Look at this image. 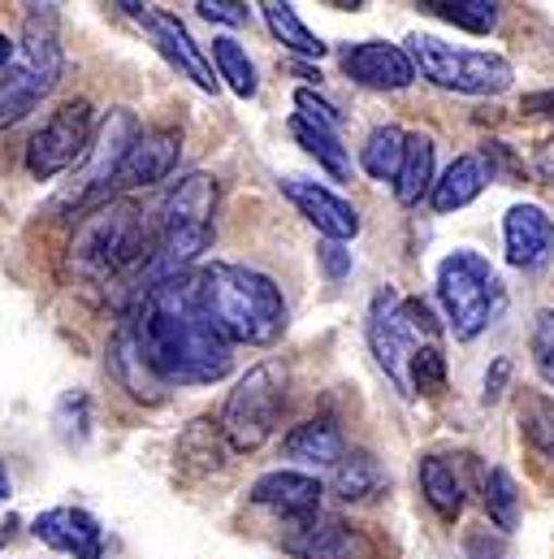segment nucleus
<instances>
[{
    "label": "nucleus",
    "mask_w": 554,
    "mask_h": 559,
    "mask_svg": "<svg viewBox=\"0 0 554 559\" xmlns=\"http://www.w3.org/2000/svg\"><path fill=\"white\" fill-rule=\"evenodd\" d=\"M122 330L135 338L143 365L160 386H208L221 382L234 365L230 343L204 321L195 304L191 274L143 295Z\"/></svg>",
    "instance_id": "1"
},
{
    "label": "nucleus",
    "mask_w": 554,
    "mask_h": 559,
    "mask_svg": "<svg viewBox=\"0 0 554 559\" xmlns=\"http://www.w3.org/2000/svg\"><path fill=\"white\" fill-rule=\"evenodd\" d=\"M195 304L204 321L234 347H269L286 330V304L274 278L248 270V265H200L195 274Z\"/></svg>",
    "instance_id": "2"
},
{
    "label": "nucleus",
    "mask_w": 554,
    "mask_h": 559,
    "mask_svg": "<svg viewBox=\"0 0 554 559\" xmlns=\"http://www.w3.org/2000/svg\"><path fill=\"white\" fill-rule=\"evenodd\" d=\"M147 252H152V226L143 222V209L131 195H118L79 222L65 248V270L87 286H105L138 270Z\"/></svg>",
    "instance_id": "3"
},
{
    "label": "nucleus",
    "mask_w": 554,
    "mask_h": 559,
    "mask_svg": "<svg viewBox=\"0 0 554 559\" xmlns=\"http://www.w3.org/2000/svg\"><path fill=\"white\" fill-rule=\"evenodd\" d=\"M369 347H373L382 373L404 395H412L416 365L429 352H442V334H437V321H433L424 299L399 295L386 286L369 308Z\"/></svg>",
    "instance_id": "4"
},
{
    "label": "nucleus",
    "mask_w": 554,
    "mask_h": 559,
    "mask_svg": "<svg viewBox=\"0 0 554 559\" xmlns=\"http://www.w3.org/2000/svg\"><path fill=\"white\" fill-rule=\"evenodd\" d=\"M61 66H65V52H61V35H57V9L31 4L26 22H22L17 52H13L9 70L0 74V131L17 127L57 87Z\"/></svg>",
    "instance_id": "5"
},
{
    "label": "nucleus",
    "mask_w": 554,
    "mask_h": 559,
    "mask_svg": "<svg viewBox=\"0 0 554 559\" xmlns=\"http://www.w3.org/2000/svg\"><path fill=\"white\" fill-rule=\"evenodd\" d=\"M437 304L446 312V330L459 343H472L498 321V312L507 304V290H503L498 270L481 252L455 248L437 265Z\"/></svg>",
    "instance_id": "6"
},
{
    "label": "nucleus",
    "mask_w": 554,
    "mask_h": 559,
    "mask_svg": "<svg viewBox=\"0 0 554 559\" xmlns=\"http://www.w3.org/2000/svg\"><path fill=\"white\" fill-rule=\"evenodd\" d=\"M416 61V74L429 79L442 92H459V96H503L516 83V70L503 52H485V48H455L437 35H412L408 39Z\"/></svg>",
    "instance_id": "7"
},
{
    "label": "nucleus",
    "mask_w": 554,
    "mask_h": 559,
    "mask_svg": "<svg viewBox=\"0 0 554 559\" xmlns=\"http://www.w3.org/2000/svg\"><path fill=\"white\" fill-rule=\"evenodd\" d=\"M286 382L290 373L281 360H261L234 382V391L226 395L221 420H217L221 438L234 451H256L277 433V420L286 408Z\"/></svg>",
    "instance_id": "8"
},
{
    "label": "nucleus",
    "mask_w": 554,
    "mask_h": 559,
    "mask_svg": "<svg viewBox=\"0 0 554 559\" xmlns=\"http://www.w3.org/2000/svg\"><path fill=\"white\" fill-rule=\"evenodd\" d=\"M92 131H96V114H92L87 100L61 105L26 143V174L48 182V178H57L65 169H79L83 156L92 152V140H96Z\"/></svg>",
    "instance_id": "9"
},
{
    "label": "nucleus",
    "mask_w": 554,
    "mask_h": 559,
    "mask_svg": "<svg viewBox=\"0 0 554 559\" xmlns=\"http://www.w3.org/2000/svg\"><path fill=\"white\" fill-rule=\"evenodd\" d=\"M138 140V122L131 109H113L109 122L100 127V135L92 140V152L83 156L79 174H74V187L61 195V204H83V200H100L113 191V178L131 152V143Z\"/></svg>",
    "instance_id": "10"
},
{
    "label": "nucleus",
    "mask_w": 554,
    "mask_h": 559,
    "mask_svg": "<svg viewBox=\"0 0 554 559\" xmlns=\"http://www.w3.org/2000/svg\"><path fill=\"white\" fill-rule=\"evenodd\" d=\"M281 547L294 559H386L377 538L342 516H312L286 530Z\"/></svg>",
    "instance_id": "11"
},
{
    "label": "nucleus",
    "mask_w": 554,
    "mask_h": 559,
    "mask_svg": "<svg viewBox=\"0 0 554 559\" xmlns=\"http://www.w3.org/2000/svg\"><path fill=\"white\" fill-rule=\"evenodd\" d=\"M281 195L299 209V217H308V226L329 239V243H351L360 235V213L356 204H347L338 191H329L325 182L312 178H281Z\"/></svg>",
    "instance_id": "12"
},
{
    "label": "nucleus",
    "mask_w": 554,
    "mask_h": 559,
    "mask_svg": "<svg viewBox=\"0 0 554 559\" xmlns=\"http://www.w3.org/2000/svg\"><path fill=\"white\" fill-rule=\"evenodd\" d=\"M213 213H217V182L208 174H186L160 195L152 213V239L178 230H213Z\"/></svg>",
    "instance_id": "13"
},
{
    "label": "nucleus",
    "mask_w": 554,
    "mask_h": 559,
    "mask_svg": "<svg viewBox=\"0 0 554 559\" xmlns=\"http://www.w3.org/2000/svg\"><path fill=\"white\" fill-rule=\"evenodd\" d=\"M342 74L369 92H404L416 83V61L408 48L386 39H364L342 52Z\"/></svg>",
    "instance_id": "14"
},
{
    "label": "nucleus",
    "mask_w": 554,
    "mask_h": 559,
    "mask_svg": "<svg viewBox=\"0 0 554 559\" xmlns=\"http://www.w3.org/2000/svg\"><path fill=\"white\" fill-rule=\"evenodd\" d=\"M503 248H507V265L525 274L546 270L554 261V217L533 200L511 204L503 217Z\"/></svg>",
    "instance_id": "15"
},
{
    "label": "nucleus",
    "mask_w": 554,
    "mask_h": 559,
    "mask_svg": "<svg viewBox=\"0 0 554 559\" xmlns=\"http://www.w3.org/2000/svg\"><path fill=\"white\" fill-rule=\"evenodd\" d=\"M143 31L152 35V44H156V52L182 74V79H191L200 92H217L221 87V79L213 74V61L204 57V48L191 39V31L173 17V13H156V9H147L143 13Z\"/></svg>",
    "instance_id": "16"
},
{
    "label": "nucleus",
    "mask_w": 554,
    "mask_h": 559,
    "mask_svg": "<svg viewBox=\"0 0 554 559\" xmlns=\"http://www.w3.org/2000/svg\"><path fill=\"white\" fill-rule=\"evenodd\" d=\"M321 495H325V490H321L316 477H308V473H299V468H274V473L256 477V486H252L248 499H252L256 508L281 516V521L299 525V521L321 516Z\"/></svg>",
    "instance_id": "17"
},
{
    "label": "nucleus",
    "mask_w": 554,
    "mask_h": 559,
    "mask_svg": "<svg viewBox=\"0 0 554 559\" xmlns=\"http://www.w3.org/2000/svg\"><path fill=\"white\" fill-rule=\"evenodd\" d=\"M182 156V135L169 131V127H152V131H138V140L131 143L118 178H113V191H138V187H156L173 174Z\"/></svg>",
    "instance_id": "18"
},
{
    "label": "nucleus",
    "mask_w": 554,
    "mask_h": 559,
    "mask_svg": "<svg viewBox=\"0 0 554 559\" xmlns=\"http://www.w3.org/2000/svg\"><path fill=\"white\" fill-rule=\"evenodd\" d=\"M31 534L39 543H48L52 551H61V556H74V559L105 556V530L83 508H48V512H39L35 525H31Z\"/></svg>",
    "instance_id": "19"
},
{
    "label": "nucleus",
    "mask_w": 554,
    "mask_h": 559,
    "mask_svg": "<svg viewBox=\"0 0 554 559\" xmlns=\"http://www.w3.org/2000/svg\"><path fill=\"white\" fill-rule=\"evenodd\" d=\"M286 455H290V460H299V464L334 468V464L347 455V442H342L338 420L312 417V420H303V425H294V429L286 433Z\"/></svg>",
    "instance_id": "20"
},
{
    "label": "nucleus",
    "mask_w": 554,
    "mask_h": 559,
    "mask_svg": "<svg viewBox=\"0 0 554 559\" xmlns=\"http://www.w3.org/2000/svg\"><path fill=\"white\" fill-rule=\"evenodd\" d=\"M481 191H485V165H481L477 152H463V156H455V160L446 165V174L437 178L429 204H433V213H459V209H468Z\"/></svg>",
    "instance_id": "21"
},
{
    "label": "nucleus",
    "mask_w": 554,
    "mask_h": 559,
    "mask_svg": "<svg viewBox=\"0 0 554 559\" xmlns=\"http://www.w3.org/2000/svg\"><path fill=\"white\" fill-rule=\"evenodd\" d=\"M329 490L347 503H364L377 499L386 490V468L373 451H347L334 468H329Z\"/></svg>",
    "instance_id": "22"
},
{
    "label": "nucleus",
    "mask_w": 554,
    "mask_h": 559,
    "mask_svg": "<svg viewBox=\"0 0 554 559\" xmlns=\"http://www.w3.org/2000/svg\"><path fill=\"white\" fill-rule=\"evenodd\" d=\"M420 495H424V503H429L442 521H459V512H463V503H468L463 477H459L455 464L442 460V455H424V460H420Z\"/></svg>",
    "instance_id": "23"
},
{
    "label": "nucleus",
    "mask_w": 554,
    "mask_h": 559,
    "mask_svg": "<svg viewBox=\"0 0 554 559\" xmlns=\"http://www.w3.org/2000/svg\"><path fill=\"white\" fill-rule=\"evenodd\" d=\"M433 160H437V147L429 135H408V160H404V169H399V178H395V200L404 204V209H416L424 195H433V187H437V178H433Z\"/></svg>",
    "instance_id": "24"
},
{
    "label": "nucleus",
    "mask_w": 554,
    "mask_h": 559,
    "mask_svg": "<svg viewBox=\"0 0 554 559\" xmlns=\"http://www.w3.org/2000/svg\"><path fill=\"white\" fill-rule=\"evenodd\" d=\"M481 503H485V512H490L498 534L520 530V486H516V477L503 464L481 473Z\"/></svg>",
    "instance_id": "25"
},
{
    "label": "nucleus",
    "mask_w": 554,
    "mask_h": 559,
    "mask_svg": "<svg viewBox=\"0 0 554 559\" xmlns=\"http://www.w3.org/2000/svg\"><path fill=\"white\" fill-rule=\"evenodd\" d=\"M404 160H408V135L399 127H377L364 140V147H360V165L377 182H395L399 169H404Z\"/></svg>",
    "instance_id": "26"
},
{
    "label": "nucleus",
    "mask_w": 554,
    "mask_h": 559,
    "mask_svg": "<svg viewBox=\"0 0 554 559\" xmlns=\"http://www.w3.org/2000/svg\"><path fill=\"white\" fill-rule=\"evenodd\" d=\"M290 135L299 140V147H303L308 156H316V165H325L334 178H347V174H351V156H347L338 131H325V127H316V122H308V118L294 114V118H290Z\"/></svg>",
    "instance_id": "27"
},
{
    "label": "nucleus",
    "mask_w": 554,
    "mask_h": 559,
    "mask_svg": "<svg viewBox=\"0 0 554 559\" xmlns=\"http://www.w3.org/2000/svg\"><path fill=\"white\" fill-rule=\"evenodd\" d=\"M213 66H217V79H221L234 96L252 100V96L261 92L256 66H252V57H248V48H243L239 39H213Z\"/></svg>",
    "instance_id": "28"
},
{
    "label": "nucleus",
    "mask_w": 554,
    "mask_h": 559,
    "mask_svg": "<svg viewBox=\"0 0 554 559\" xmlns=\"http://www.w3.org/2000/svg\"><path fill=\"white\" fill-rule=\"evenodd\" d=\"M420 9L459 26V31H472V35H490L498 26V4L494 0H424Z\"/></svg>",
    "instance_id": "29"
},
{
    "label": "nucleus",
    "mask_w": 554,
    "mask_h": 559,
    "mask_svg": "<svg viewBox=\"0 0 554 559\" xmlns=\"http://www.w3.org/2000/svg\"><path fill=\"white\" fill-rule=\"evenodd\" d=\"M261 13H265V22H269V31H274V39H281L290 52H299V57H321L325 52V44L303 26V17L294 13V4H281V0H265L261 4Z\"/></svg>",
    "instance_id": "30"
},
{
    "label": "nucleus",
    "mask_w": 554,
    "mask_h": 559,
    "mask_svg": "<svg viewBox=\"0 0 554 559\" xmlns=\"http://www.w3.org/2000/svg\"><path fill=\"white\" fill-rule=\"evenodd\" d=\"M520 429L529 433V442H533L542 455L554 460V404L551 400H529L525 413H520Z\"/></svg>",
    "instance_id": "31"
},
{
    "label": "nucleus",
    "mask_w": 554,
    "mask_h": 559,
    "mask_svg": "<svg viewBox=\"0 0 554 559\" xmlns=\"http://www.w3.org/2000/svg\"><path fill=\"white\" fill-rule=\"evenodd\" d=\"M529 352H533V365H538V373L546 378L554 386V312H538V321H533V334H529Z\"/></svg>",
    "instance_id": "32"
},
{
    "label": "nucleus",
    "mask_w": 554,
    "mask_h": 559,
    "mask_svg": "<svg viewBox=\"0 0 554 559\" xmlns=\"http://www.w3.org/2000/svg\"><path fill=\"white\" fill-rule=\"evenodd\" d=\"M294 114L308 118V122H316V127H325V131H342L338 109H334L321 92H312V87H299V92H294Z\"/></svg>",
    "instance_id": "33"
},
{
    "label": "nucleus",
    "mask_w": 554,
    "mask_h": 559,
    "mask_svg": "<svg viewBox=\"0 0 554 559\" xmlns=\"http://www.w3.org/2000/svg\"><path fill=\"white\" fill-rule=\"evenodd\" d=\"M195 9H200V17L221 22V26H243V22L252 17V9H248L243 0H200Z\"/></svg>",
    "instance_id": "34"
},
{
    "label": "nucleus",
    "mask_w": 554,
    "mask_h": 559,
    "mask_svg": "<svg viewBox=\"0 0 554 559\" xmlns=\"http://www.w3.org/2000/svg\"><path fill=\"white\" fill-rule=\"evenodd\" d=\"M321 265H325V274L329 278H347L351 274V252H347V243H321Z\"/></svg>",
    "instance_id": "35"
},
{
    "label": "nucleus",
    "mask_w": 554,
    "mask_h": 559,
    "mask_svg": "<svg viewBox=\"0 0 554 559\" xmlns=\"http://www.w3.org/2000/svg\"><path fill=\"white\" fill-rule=\"evenodd\" d=\"M520 114H529V118H554V87L529 92V96L520 100Z\"/></svg>",
    "instance_id": "36"
},
{
    "label": "nucleus",
    "mask_w": 554,
    "mask_h": 559,
    "mask_svg": "<svg viewBox=\"0 0 554 559\" xmlns=\"http://www.w3.org/2000/svg\"><path fill=\"white\" fill-rule=\"evenodd\" d=\"M507 378H511V360L503 356V360H494V373H485V404H494V400L503 395Z\"/></svg>",
    "instance_id": "37"
},
{
    "label": "nucleus",
    "mask_w": 554,
    "mask_h": 559,
    "mask_svg": "<svg viewBox=\"0 0 554 559\" xmlns=\"http://www.w3.org/2000/svg\"><path fill=\"white\" fill-rule=\"evenodd\" d=\"M468 559H503V547L490 534H472L468 538Z\"/></svg>",
    "instance_id": "38"
},
{
    "label": "nucleus",
    "mask_w": 554,
    "mask_h": 559,
    "mask_svg": "<svg viewBox=\"0 0 554 559\" xmlns=\"http://www.w3.org/2000/svg\"><path fill=\"white\" fill-rule=\"evenodd\" d=\"M538 174L554 187V140H546L538 147Z\"/></svg>",
    "instance_id": "39"
},
{
    "label": "nucleus",
    "mask_w": 554,
    "mask_h": 559,
    "mask_svg": "<svg viewBox=\"0 0 554 559\" xmlns=\"http://www.w3.org/2000/svg\"><path fill=\"white\" fill-rule=\"evenodd\" d=\"M13 52H17V44H13V39H4V35H0V74H4V70H9V61H13Z\"/></svg>",
    "instance_id": "40"
},
{
    "label": "nucleus",
    "mask_w": 554,
    "mask_h": 559,
    "mask_svg": "<svg viewBox=\"0 0 554 559\" xmlns=\"http://www.w3.org/2000/svg\"><path fill=\"white\" fill-rule=\"evenodd\" d=\"M9 495V477H4V464H0V499Z\"/></svg>",
    "instance_id": "41"
}]
</instances>
